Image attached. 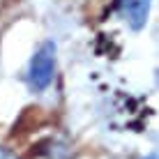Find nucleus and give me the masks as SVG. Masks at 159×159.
<instances>
[{"label": "nucleus", "instance_id": "1", "mask_svg": "<svg viewBox=\"0 0 159 159\" xmlns=\"http://www.w3.org/2000/svg\"><path fill=\"white\" fill-rule=\"evenodd\" d=\"M56 74V46L51 42L42 44L35 51L30 65H28V85L32 92H42L51 85Z\"/></svg>", "mask_w": 159, "mask_h": 159}, {"label": "nucleus", "instance_id": "2", "mask_svg": "<svg viewBox=\"0 0 159 159\" xmlns=\"http://www.w3.org/2000/svg\"><path fill=\"white\" fill-rule=\"evenodd\" d=\"M118 7L122 12L125 21L134 30L143 28L148 21V12H150V0H118Z\"/></svg>", "mask_w": 159, "mask_h": 159}, {"label": "nucleus", "instance_id": "3", "mask_svg": "<svg viewBox=\"0 0 159 159\" xmlns=\"http://www.w3.org/2000/svg\"><path fill=\"white\" fill-rule=\"evenodd\" d=\"M0 159H19V157L12 150H7V148H0Z\"/></svg>", "mask_w": 159, "mask_h": 159}, {"label": "nucleus", "instance_id": "4", "mask_svg": "<svg viewBox=\"0 0 159 159\" xmlns=\"http://www.w3.org/2000/svg\"><path fill=\"white\" fill-rule=\"evenodd\" d=\"M150 159H155V157H150Z\"/></svg>", "mask_w": 159, "mask_h": 159}]
</instances>
